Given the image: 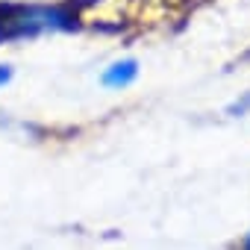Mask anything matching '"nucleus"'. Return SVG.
<instances>
[{
    "instance_id": "1",
    "label": "nucleus",
    "mask_w": 250,
    "mask_h": 250,
    "mask_svg": "<svg viewBox=\"0 0 250 250\" xmlns=\"http://www.w3.org/2000/svg\"><path fill=\"white\" fill-rule=\"evenodd\" d=\"M136 77H139V62L136 59H121V62H115L103 71L100 83L106 88H127Z\"/></svg>"
},
{
    "instance_id": "3",
    "label": "nucleus",
    "mask_w": 250,
    "mask_h": 250,
    "mask_svg": "<svg viewBox=\"0 0 250 250\" xmlns=\"http://www.w3.org/2000/svg\"><path fill=\"white\" fill-rule=\"evenodd\" d=\"M244 247H247V250H250V235H247V241H244Z\"/></svg>"
},
{
    "instance_id": "2",
    "label": "nucleus",
    "mask_w": 250,
    "mask_h": 250,
    "mask_svg": "<svg viewBox=\"0 0 250 250\" xmlns=\"http://www.w3.org/2000/svg\"><path fill=\"white\" fill-rule=\"evenodd\" d=\"M6 80H9V68H6V65H0V85H3Z\"/></svg>"
}]
</instances>
